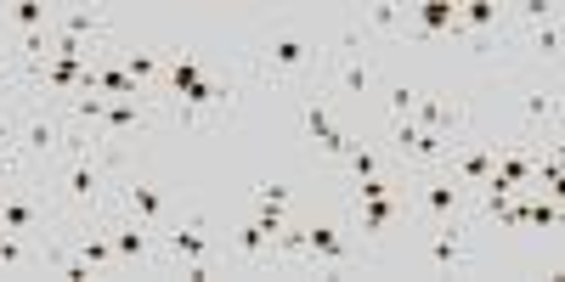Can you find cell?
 <instances>
[{
  "mask_svg": "<svg viewBox=\"0 0 565 282\" xmlns=\"http://www.w3.org/2000/svg\"><path fill=\"white\" fill-rule=\"evenodd\" d=\"M114 175H119V141H97L74 124L63 148V181H57V215H74L79 226L103 220L114 204Z\"/></svg>",
  "mask_w": 565,
  "mask_h": 282,
  "instance_id": "6da1fadb",
  "label": "cell"
},
{
  "mask_svg": "<svg viewBox=\"0 0 565 282\" xmlns=\"http://www.w3.org/2000/svg\"><path fill=\"white\" fill-rule=\"evenodd\" d=\"M322 63H328V52L311 34L271 29V34L255 40V52H249V79H255V90L260 85H295V79H311V74L322 85Z\"/></svg>",
  "mask_w": 565,
  "mask_h": 282,
  "instance_id": "7a4b0ae2",
  "label": "cell"
},
{
  "mask_svg": "<svg viewBox=\"0 0 565 282\" xmlns=\"http://www.w3.org/2000/svg\"><path fill=\"white\" fill-rule=\"evenodd\" d=\"M249 90H255L249 68H244V74H232V79H199V85H186L181 97L170 102V113H175V124L199 130V124H215V119H226L232 108H238V102L249 97Z\"/></svg>",
  "mask_w": 565,
  "mask_h": 282,
  "instance_id": "3957f363",
  "label": "cell"
},
{
  "mask_svg": "<svg viewBox=\"0 0 565 282\" xmlns=\"http://www.w3.org/2000/svg\"><path fill=\"white\" fill-rule=\"evenodd\" d=\"M159 243H164V260L181 265L186 282H204V276H210V265H215V243H210L204 215H193V220H170V226L159 231Z\"/></svg>",
  "mask_w": 565,
  "mask_h": 282,
  "instance_id": "277c9868",
  "label": "cell"
},
{
  "mask_svg": "<svg viewBox=\"0 0 565 282\" xmlns=\"http://www.w3.org/2000/svg\"><path fill=\"white\" fill-rule=\"evenodd\" d=\"M68 135H74V124L63 119V108L57 113L52 108H29L18 119V153H23V164H52V159H63Z\"/></svg>",
  "mask_w": 565,
  "mask_h": 282,
  "instance_id": "5b68a950",
  "label": "cell"
},
{
  "mask_svg": "<svg viewBox=\"0 0 565 282\" xmlns=\"http://www.w3.org/2000/svg\"><path fill=\"white\" fill-rule=\"evenodd\" d=\"M57 209L52 204H40L29 186L18 181L12 193H0V231H12V238H29V243H45V238H57Z\"/></svg>",
  "mask_w": 565,
  "mask_h": 282,
  "instance_id": "8992f818",
  "label": "cell"
},
{
  "mask_svg": "<svg viewBox=\"0 0 565 282\" xmlns=\"http://www.w3.org/2000/svg\"><path fill=\"white\" fill-rule=\"evenodd\" d=\"M424 215L430 226H447V220H463V209H469V193L447 175V170H424V181H418V193H413V204H407V215Z\"/></svg>",
  "mask_w": 565,
  "mask_h": 282,
  "instance_id": "52a82bcc",
  "label": "cell"
},
{
  "mask_svg": "<svg viewBox=\"0 0 565 282\" xmlns=\"http://www.w3.org/2000/svg\"><path fill=\"white\" fill-rule=\"evenodd\" d=\"M391 148H396V159H402V164H413V170H441V164H447V153L458 148V141L418 130L413 119H396V130H391Z\"/></svg>",
  "mask_w": 565,
  "mask_h": 282,
  "instance_id": "ba28073f",
  "label": "cell"
},
{
  "mask_svg": "<svg viewBox=\"0 0 565 282\" xmlns=\"http://www.w3.org/2000/svg\"><path fill=\"white\" fill-rule=\"evenodd\" d=\"M103 220H108V215H103ZM108 238H114L119 271H153V265H159V254H153V238H159V231H153L148 220H136V215L108 220Z\"/></svg>",
  "mask_w": 565,
  "mask_h": 282,
  "instance_id": "9c48e42d",
  "label": "cell"
},
{
  "mask_svg": "<svg viewBox=\"0 0 565 282\" xmlns=\"http://www.w3.org/2000/svg\"><path fill=\"white\" fill-rule=\"evenodd\" d=\"M407 119H413L418 130H430V135H447V141H458V135L469 130V108H463V102H447V97H436V90H418Z\"/></svg>",
  "mask_w": 565,
  "mask_h": 282,
  "instance_id": "30bf717a",
  "label": "cell"
},
{
  "mask_svg": "<svg viewBox=\"0 0 565 282\" xmlns=\"http://www.w3.org/2000/svg\"><path fill=\"white\" fill-rule=\"evenodd\" d=\"M492 164H498V141H458L441 170L463 186V193H476V186L492 175Z\"/></svg>",
  "mask_w": 565,
  "mask_h": 282,
  "instance_id": "8fae6325",
  "label": "cell"
},
{
  "mask_svg": "<svg viewBox=\"0 0 565 282\" xmlns=\"http://www.w3.org/2000/svg\"><path fill=\"white\" fill-rule=\"evenodd\" d=\"M402 215H407V198H402V193H396V198H356V204H351V226H345V231H362L367 243H380Z\"/></svg>",
  "mask_w": 565,
  "mask_h": 282,
  "instance_id": "7c38bea8",
  "label": "cell"
},
{
  "mask_svg": "<svg viewBox=\"0 0 565 282\" xmlns=\"http://www.w3.org/2000/svg\"><path fill=\"white\" fill-rule=\"evenodd\" d=\"M306 231V265H351V238H345V226H334V220H311V226H300Z\"/></svg>",
  "mask_w": 565,
  "mask_h": 282,
  "instance_id": "4fadbf2b",
  "label": "cell"
},
{
  "mask_svg": "<svg viewBox=\"0 0 565 282\" xmlns=\"http://www.w3.org/2000/svg\"><path fill=\"white\" fill-rule=\"evenodd\" d=\"M322 79H334L340 90H351V97H367L373 79H380V68H373V57H362V52H328Z\"/></svg>",
  "mask_w": 565,
  "mask_h": 282,
  "instance_id": "5bb4252c",
  "label": "cell"
},
{
  "mask_svg": "<svg viewBox=\"0 0 565 282\" xmlns=\"http://www.w3.org/2000/svg\"><path fill=\"white\" fill-rule=\"evenodd\" d=\"M119 198H125V209H130L136 220H148L153 231H164V226H170V198L159 193L153 181H141V175H130V181L119 186Z\"/></svg>",
  "mask_w": 565,
  "mask_h": 282,
  "instance_id": "9a60e30c",
  "label": "cell"
},
{
  "mask_svg": "<svg viewBox=\"0 0 565 282\" xmlns=\"http://www.w3.org/2000/svg\"><path fill=\"white\" fill-rule=\"evenodd\" d=\"M153 124V102H103V119L90 124V135L108 141V135H125V130H148Z\"/></svg>",
  "mask_w": 565,
  "mask_h": 282,
  "instance_id": "2e32d148",
  "label": "cell"
},
{
  "mask_svg": "<svg viewBox=\"0 0 565 282\" xmlns=\"http://www.w3.org/2000/svg\"><path fill=\"white\" fill-rule=\"evenodd\" d=\"M52 29L85 45H108L114 40V18L108 12H52Z\"/></svg>",
  "mask_w": 565,
  "mask_h": 282,
  "instance_id": "e0dca14e",
  "label": "cell"
},
{
  "mask_svg": "<svg viewBox=\"0 0 565 282\" xmlns=\"http://www.w3.org/2000/svg\"><path fill=\"white\" fill-rule=\"evenodd\" d=\"M351 29H356L362 40H407V7H391V0H380V7H367Z\"/></svg>",
  "mask_w": 565,
  "mask_h": 282,
  "instance_id": "ac0fdd59",
  "label": "cell"
},
{
  "mask_svg": "<svg viewBox=\"0 0 565 282\" xmlns=\"http://www.w3.org/2000/svg\"><path fill=\"white\" fill-rule=\"evenodd\" d=\"M476 254H469V243H463V220H447V226H436V238H430V265L436 271H458V265H469Z\"/></svg>",
  "mask_w": 565,
  "mask_h": 282,
  "instance_id": "d6986e66",
  "label": "cell"
},
{
  "mask_svg": "<svg viewBox=\"0 0 565 282\" xmlns=\"http://www.w3.org/2000/svg\"><path fill=\"white\" fill-rule=\"evenodd\" d=\"M232 254H238V265H249V271L271 265V231L249 215V220L238 226V238H232Z\"/></svg>",
  "mask_w": 565,
  "mask_h": 282,
  "instance_id": "ffe728a7",
  "label": "cell"
},
{
  "mask_svg": "<svg viewBox=\"0 0 565 282\" xmlns=\"http://www.w3.org/2000/svg\"><path fill=\"white\" fill-rule=\"evenodd\" d=\"M90 271H119V254H114V238H108V226L103 231H90L85 226V238H79V249H74Z\"/></svg>",
  "mask_w": 565,
  "mask_h": 282,
  "instance_id": "44dd1931",
  "label": "cell"
},
{
  "mask_svg": "<svg viewBox=\"0 0 565 282\" xmlns=\"http://www.w3.org/2000/svg\"><path fill=\"white\" fill-rule=\"evenodd\" d=\"M40 29H52V7H40V0H18L7 12V34H40Z\"/></svg>",
  "mask_w": 565,
  "mask_h": 282,
  "instance_id": "7402d4cb",
  "label": "cell"
},
{
  "mask_svg": "<svg viewBox=\"0 0 565 282\" xmlns=\"http://www.w3.org/2000/svg\"><path fill=\"white\" fill-rule=\"evenodd\" d=\"M23 170V153H18V113L0 108V175H18Z\"/></svg>",
  "mask_w": 565,
  "mask_h": 282,
  "instance_id": "603a6c76",
  "label": "cell"
},
{
  "mask_svg": "<svg viewBox=\"0 0 565 282\" xmlns=\"http://www.w3.org/2000/svg\"><path fill=\"white\" fill-rule=\"evenodd\" d=\"M526 226H537V231H559V198H537L532 193V204H526Z\"/></svg>",
  "mask_w": 565,
  "mask_h": 282,
  "instance_id": "cb8c5ba5",
  "label": "cell"
},
{
  "mask_svg": "<svg viewBox=\"0 0 565 282\" xmlns=\"http://www.w3.org/2000/svg\"><path fill=\"white\" fill-rule=\"evenodd\" d=\"M340 164L351 170V181H367V175H385V170H380V153H367V148H351V153H345Z\"/></svg>",
  "mask_w": 565,
  "mask_h": 282,
  "instance_id": "d4e9b609",
  "label": "cell"
},
{
  "mask_svg": "<svg viewBox=\"0 0 565 282\" xmlns=\"http://www.w3.org/2000/svg\"><path fill=\"white\" fill-rule=\"evenodd\" d=\"M396 193H402V186H396L391 175H367V181L351 186V204H356V198H396Z\"/></svg>",
  "mask_w": 565,
  "mask_h": 282,
  "instance_id": "484cf974",
  "label": "cell"
},
{
  "mask_svg": "<svg viewBox=\"0 0 565 282\" xmlns=\"http://www.w3.org/2000/svg\"><path fill=\"white\" fill-rule=\"evenodd\" d=\"M306 130H311L317 141H328V135H334V130H340L334 119H328V108H322V97H311V102H306Z\"/></svg>",
  "mask_w": 565,
  "mask_h": 282,
  "instance_id": "4316f807",
  "label": "cell"
},
{
  "mask_svg": "<svg viewBox=\"0 0 565 282\" xmlns=\"http://www.w3.org/2000/svg\"><path fill=\"white\" fill-rule=\"evenodd\" d=\"M0 90H18V52L7 34H0Z\"/></svg>",
  "mask_w": 565,
  "mask_h": 282,
  "instance_id": "83f0119b",
  "label": "cell"
},
{
  "mask_svg": "<svg viewBox=\"0 0 565 282\" xmlns=\"http://www.w3.org/2000/svg\"><path fill=\"white\" fill-rule=\"evenodd\" d=\"M255 204H277V209H289V186H282V181H260V186H255Z\"/></svg>",
  "mask_w": 565,
  "mask_h": 282,
  "instance_id": "f1b7e54d",
  "label": "cell"
},
{
  "mask_svg": "<svg viewBox=\"0 0 565 282\" xmlns=\"http://www.w3.org/2000/svg\"><path fill=\"white\" fill-rule=\"evenodd\" d=\"M413 97H418L413 85H391V119H407L413 113Z\"/></svg>",
  "mask_w": 565,
  "mask_h": 282,
  "instance_id": "f546056e",
  "label": "cell"
}]
</instances>
